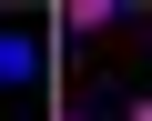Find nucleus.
<instances>
[{"label": "nucleus", "instance_id": "f257e3e1", "mask_svg": "<svg viewBox=\"0 0 152 121\" xmlns=\"http://www.w3.org/2000/svg\"><path fill=\"white\" fill-rule=\"evenodd\" d=\"M61 30H71V40H102V30H122V0H61Z\"/></svg>", "mask_w": 152, "mask_h": 121}, {"label": "nucleus", "instance_id": "f03ea898", "mask_svg": "<svg viewBox=\"0 0 152 121\" xmlns=\"http://www.w3.org/2000/svg\"><path fill=\"white\" fill-rule=\"evenodd\" d=\"M31 71H41V40L31 30H0V81H31Z\"/></svg>", "mask_w": 152, "mask_h": 121}, {"label": "nucleus", "instance_id": "7ed1b4c3", "mask_svg": "<svg viewBox=\"0 0 152 121\" xmlns=\"http://www.w3.org/2000/svg\"><path fill=\"white\" fill-rule=\"evenodd\" d=\"M132 121H152V91H132Z\"/></svg>", "mask_w": 152, "mask_h": 121}, {"label": "nucleus", "instance_id": "20e7f679", "mask_svg": "<svg viewBox=\"0 0 152 121\" xmlns=\"http://www.w3.org/2000/svg\"><path fill=\"white\" fill-rule=\"evenodd\" d=\"M61 121H81V111H61Z\"/></svg>", "mask_w": 152, "mask_h": 121}]
</instances>
